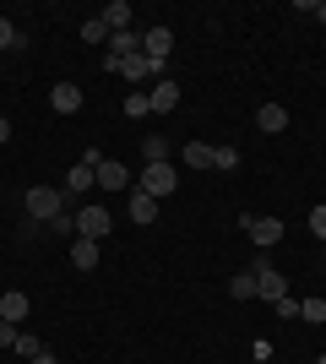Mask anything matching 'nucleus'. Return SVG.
<instances>
[{"label": "nucleus", "mask_w": 326, "mask_h": 364, "mask_svg": "<svg viewBox=\"0 0 326 364\" xmlns=\"http://www.w3.org/2000/svg\"><path fill=\"white\" fill-rule=\"evenodd\" d=\"M212 168H217V174H234V168H239V147H217L212 152Z\"/></svg>", "instance_id": "4be33fe9"}, {"label": "nucleus", "mask_w": 326, "mask_h": 364, "mask_svg": "<svg viewBox=\"0 0 326 364\" xmlns=\"http://www.w3.org/2000/svg\"><path fill=\"white\" fill-rule=\"evenodd\" d=\"M229 299H256V272H239V277H229Z\"/></svg>", "instance_id": "412c9836"}, {"label": "nucleus", "mask_w": 326, "mask_h": 364, "mask_svg": "<svg viewBox=\"0 0 326 364\" xmlns=\"http://www.w3.org/2000/svg\"><path fill=\"white\" fill-rule=\"evenodd\" d=\"M310 16H315V22H326V0H315V11H310Z\"/></svg>", "instance_id": "473e14b6"}, {"label": "nucleus", "mask_w": 326, "mask_h": 364, "mask_svg": "<svg viewBox=\"0 0 326 364\" xmlns=\"http://www.w3.org/2000/svg\"><path fill=\"white\" fill-rule=\"evenodd\" d=\"M0 49H22V33H16L11 16H0Z\"/></svg>", "instance_id": "b1692460"}, {"label": "nucleus", "mask_w": 326, "mask_h": 364, "mask_svg": "<svg viewBox=\"0 0 326 364\" xmlns=\"http://www.w3.org/2000/svg\"><path fill=\"white\" fill-rule=\"evenodd\" d=\"M299 321H305V326H326V299H299Z\"/></svg>", "instance_id": "a211bd4d"}, {"label": "nucleus", "mask_w": 326, "mask_h": 364, "mask_svg": "<svg viewBox=\"0 0 326 364\" xmlns=\"http://www.w3.org/2000/svg\"><path fill=\"white\" fill-rule=\"evenodd\" d=\"M125 185H131V168L104 158V164H98V191H125Z\"/></svg>", "instance_id": "9b49d317"}, {"label": "nucleus", "mask_w": 326, "mask_h": 364, "mask_svg": "<svg viewBox=\"0 0 326 364\" xmlns=\"http://www.w3.org/2000/svg\"><path fill=\"white\" fill-rule=\"evenodd\" d=\"M104 71H120L125 82H147V76L158 82V71H153V60H147V55H125V60H109V55H104Z\"/></svg>", "instance_id": "6e6552de"}, {"label": "nucleus", "mask_w": 326, "mask_h": 364, "mask_svg": "<svg viewBox=\"0 0 326 364\" xmlns=\"http://www.w3.org/2000/svg\"><path fill=\"white\" fill-rule=\"evenodd\" d=\"M109 228H114V218H109V207H98V201H87V207H77V240H104Z\"/></svg>", "instance_id": "39448f33"}, {"label": "nucleus", "mask_w": 326, "mask_h": 364, "mask_svg": "<svg viewBox=\"0 0 326 364\" xmlns=\"http://www.w3.org/2000/svg\"><path fill=\"white\" fill-rule=\"evenodd\" d=\"M245 234H250L256 250H272V245L283 240V223H278V218H245Z\"/></svg>", "instance_id": "1a4fd4ad"}, {"label": "nucleus", "mask_w": 326, "mask_h": 364, "mask_svg": "<svg viewBox=\"0 0 326 364\" xmlns=\"http://www.w3.org/2000/svg\"><path fill=\"white\" fill-rule=\"evenodd\" d=\"M131 16H136V11H131L125 0H109L104 11H98V22H104L109 33H125V28H131Z\"/></svg>", "instance_id": "2eb2a0df"}, {"label": "nucleus", "mask_w": 326, "mask_h": 364, "mask_svg": "<svg viewBox=\"0 0 326 364\" xmlns=\"http://www.w3.org/2000/svg\"><path fill=\"white\" fill-rule=\"evenodd\" d=\"M28 310H33V304H28V294H0V321H11V326H22V321H28Z\"/></svg>", "instance_id": "ddd939ff"}, {"label": "nucleus", "mask_w": 326, "mask_h": 364, "mask_svg": "<svg viewBox=\"0 0 326 364\" xmlns=\"http://www.w3.org/2000/svg\"><path fill=\"white\" fill-rule=\"evenodd\" d=\"M310 234H315V240H326V207H310Z\"/></svg>", "instance_id": "c85d7f7f"}, {"label": "nucleus", "mask_w": 326, "mask_h": 364, "mask_svg": "<svg viewBox=\"0 0 326 364\" xmlns=\"http://www.w3.org/2000/svg\"><path fill=\"white\" fill-rule=\"evenodd\" d=\"M49 109H55V114H77L82 109V87L77 82H55V87H49Z\"/></svg>", "instance_id": "9d476101"}, {"label": "nucleus", "mask_w": 326, "mask_h": 364, "mask_svg": "<svg viewBox=\"0 0 326 364\" xmlns=\"http://www.w3.org/2000/svg\"><path fill=\"white\" fill-rule=\"evenodd\" d=\"M16 353H22V359H38V353H44V343H38V337H28V332H22V337H16Z\"/></svg>", "instance_id": "a878e982"}, {"label": "nucleus", "mask_w": 326, "mask_h": 364, "mask_svg": "<svg viewBox=\"0 0 326 364\" xmlns=\"http://www.w3.org/2000/svg\"><path fill=\"white\" fill-rule=\"evenodd\" d=\"M212 152L217 147H207V141H190V147H185V168H202V174H207V168H212Z\"/></svg>", "instance_id": "6ab92c4d"}, {"label": "nucleus", "mask_w": 326, "mask_h": 364, "mask_svg": "<svg viewBox=\"0 0 326 364\" xmlns=\"http://www.w3.org/2000/svg\"><path fill=\"white\" fill-rule=\"evenodd\" d=\"M136 191H147L153 201L174 196V191H180V174H174V164H141V180H136Z\"/></svg>", "instance_id": "7ed1b4c3"}, {"label": "nucleus", "mask_w": 326, "mask_h": 364, "mask_svg": "<svg viewBox=\"0 0 326 364\" xmlns=\"http://www.w3.org/2000/svg\"><path fill=\"white\" fill-rule=\"evenodd\" d=\"M49 228H55V234H77V213H60V218H55Z\"/></svg>", "instance_id": "c756f323"}, {"label": "nucleus", "mask_w": 326, "mask_h": 364, "mask_svg": "<svg viewBox=\"0 0 326 364\" xmlns=\"http://www.w3.org/2000/svg\"><path fill=\"white\" fill-rule=\"evenodd\" d=\"M125 114H131V120H141V114H153V104H147V92H131V98H125Z\"/></svg>", "instance_id": "393cba45"}, {"label": "nucleus", "mask_w": 326, "mask_h": 364, "mask_svg": "<svg viewBox=\"0 0 326 364\" xmlns=\"http://www.w3.org/2000/svg\"><path fill=\"white\" fill-rule=\"evenodd\" d=\"M141 164H169V141L163 136H141Z\"/></svg>", "instance_id": "aec40b11"}, {"label": "nucleus", "mask_w": 326, "mask_h": 364, "mask_svg": "<svg viewBox=\"0 0 326 364\" xmlns=\"http://www.w3.org/2000/svg\"><path fill=\"white\" fill-rule=\"evenodd\" d=\"M16 337H22V326H11V321H0V348H16Z\"/></svg>", "instance_id": "cd10ccee"}, {"label": "nucleus", "mask_w": 326, "mask_h": 364, "mask_svg": "<svg viewBox=\"0 0 326 364\" xmlns=\"http://www.w3.org/2000/svg\"><path fill=\"white\" fill-rule=\"evenodd\" d=\"M147 104H153V114H174V109H180V82H174V76H158L153 87H147Z\"/></svg>", "instance_id": "0eeeda50"}, {"label": "nucleus", "mask_w": 326, "mask_h": 364, "mask_svg": "<svg viewBox=\"0 0 326 364\" xmlns=\"http://www.w3.org/2000/svg\"><path fill=\"white\" fill-rule=\"evenodd\" d=\"M98 164H104V152H98V147H87L77 164H71V174H65V201L82 196V191H98Z\"/></svg>", "instance_id": "f257e3e1"}, {"label": "nucleus", "mask_w": 326, "mask_h": 364, "mask_svg": "<svg viewBox=\"0 0 326 364\" xmlns=\"http://www.w3.org/2000/svg\"><path fill=\"white\" fill-rule=\"evenodd\" d=\"M60 213H71V207H65V191H49V185H33L28 191V223H55Z\"/></svg>", "instance_id": "f03ea898"}, {"label": "nucleus", "mask_w": 326, "mask_h": 364, "mask_svg": "<svg viewBox=\"0 0 326 364\" xmlns=\"http://www.w3.org/2000/svg\"><path fill=\"white\" fill-rule=\"evenodd\" d=\"M125 218H131V223H153V218H158V201L147 196V191H131V201H125Z\"/></svg>", "instance_id": "f8f14e48"}, {"label": "nucleus", "mask_w": 326, "mask_h": 364, "mask_svg": "<svg viewBox=\"0 0 326 364\" xmlns=\"http://www.w3.org/2000/svg\"><path fill=\"white\" fill-rule=\"evenodd\" d=\"M71 267H77V272H93L98 267V240H71Z\"/></svg>", "instance_id": "f3484780"}, {"label": "nucleus", "mask_w": 326, "mask_h": 364, "mask_svg": "<svg viewBox=\"0 0 326 364\" xmlns=\"http://www.w3.org/2000/svg\"><path fill=\"white\" fill-rule=\"evenodd\" d=\"M6 141H11V120H6V114H0V147H6Z\"/></svg>", "instance_id": "7c9ffc66"}, {"label": "nucleus", "mask_w": 326, "mask_h": 364, "mask_svg": "<svg viewBox=\"0 0 326 364\" xmlns=\"http://www.w3.org/2000/svg\"><path fill=\"white\" fill-rule=\"evenodd\" d=\"M256 125H261L266 136H278V131H288V109L283 104H261L256 109Z\"/></svg>", "instance_id": "4468645a"}, {"label": "nucleus", "mask_w": 326, "mask_h": 364, "mask_svg": "<svg viewBox=\"0 0 326 364\" xmlns=\"http://www.w3.org/2000/svg\"><path fill=\"white\" fill-rule=\"evenodd\" d=\"M28 364H60V359H55V353L44 348V353H38V359H28Z\"/></svg>", "instance_id": "2f4dec72"}, {"label": "nucleus", "mask_w": 326, "mask_h": 364, "mask_svg": "<svg viewBox=\"0 0 326 364\" xmlns=\"http://www.w3.org/2000/svg\"><path fill=\"white\" fill-rule=\"evenodd\" d=\"M104 38H109V28L98 16H87V22H82V44H104Z\"/></svg>", "instance_id": "5701e85b"}, {"label": "nucleus", "mask_w": 326, "mask_h": 364, "mask_svg": "<svg viewBox=\"0 0 326 364\" xmlns=\"http://www.w3.org/2000/svg\"><path fill=\"white\" fill-rule=\"evenodd\" d=\"M141 55H147V60H153V71L163 76V60L174 55V33H169V28H147V33H141Z\"/></svg>", "instance_id": "423d86ee"}, {"label": "nucleus", "mask_w": 326, "mask_h": 364, "mask_svg": "<svg viewBox=\"0 0 326 364\" xmlns=\"http://www.w3.org/2000/svg\"><path fill=\"white\" fill-rule=\"evenodd\" d=\"M250 272H256V299H266V304H278L283 294H288V277L278 272V267H272V261H256V267H250Z\"/></svg>", "instance_id": "20e7f679"}, {"label": "nucleus", "mask_w": 326, "mask_h": 364, "mask_svg": "<svg viewBox=\"0 0 326 364\" xmlns=\"http://www.w3.org/2000/svg\"><path fill=\"white\" fill-rule=\"evenodd\" d=\"M272 310H278V316H283V321H299V299H294V294H283V299H278V304H272Z\"/></svg>", "instance_id": "bb28decb"}, {"label": "nucleus", "mask_w": 326, "mask_h": 364, "mask_svg": "<svg viewBox=\"0 0 326 364\" xmlns=\"http://www.w3.org/2000/svg\"><path fill=\"white\" fill-rule=\"evenodd\" d=\"M125 55H141V33H109V60H125Z\"/></svg>", "instance_id": "dca6fc26"}, {"label": "nucleus", "mask_w": 326, "mask_h": 364, "mask_svg": "<svg viewBox=\"0 0 326 364\" xmlns=\"http://www.w3.org/2000/svg\"><path fill=\"white\" fill-rule=\"evenodd\" d=\"M315 364H326V353H321V359H315Z\"/></svg>", "instance_id": "72a5a7b5"}]
</instances>
